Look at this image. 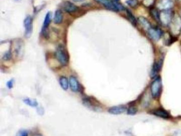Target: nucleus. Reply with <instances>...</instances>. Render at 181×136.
<instances>
[{"label": "nucleus", "instance_id": "obj_4", "mask_svg": "<svg viewBox=\"0 0 181 136\" xmlns=\"http://www.w3.org/2000/svg\"><path fill=\"white\" fill-rule=\"evenodd\" d=\"M161 89V81L160 78H157L151 85V93L154 98L158 97Z\"/></svg>", "mask_w": 181, "mask_h": 136}, {"label": "nucleus", "instance_id": "obj_23", "mask_svg": "<svg viewBox=\"0 0 181 136\" xmlns=\"http://www.w3.org/2000/svg\"><path fill=\"white\" fill-rule=\"evenodd\" d=\"M137 112V109L135 108L134 106H131L130 108H129L128 110V114L129 115H134L136 114Z\"/></svg>", "mask_w": 181, "mask_h": 136}, {"label": "nucleus", "instance_id": "obj_5", "mask_svg": "<svg viewBox=\"0 0 181 136\" xmlns=\"http://www.w3.org/2000/svg\"><path fill=\"white\" fill-rule=\"evenodd\" d=\"M24 27L25 28V37L29 38L33 32V19L31 17L28 16L24 20Z\"/></svg>", "mask_w": 181, "mask_h": 136}, {"label": "nucleus", "instance_id": "obj_3", "mask_svg": "<svg viewBox=\"0 0 181 136\" xmlns=\"http://www.w3.org/2000/svg\"><path fill=\"white\" fill-rule=\"evenodd\" d=\"M84 105L93 111H98L100 110V103L94 98L85 97L82 100Z\"/></svg>", "mask_w": 181, "mask_h": 136}, {"label": "nucleus", "instance_id": "obj_11", "mask_svg": "<svg viewBox=\"0 0 181 136\" xmlns=\"http://www.w3.org/2000/svg\"><path fill=\"white\" fill-rule=\"evenodd\" d=\"M63 8L65 12L67 13H73L78 10V7L75 6L74 4L72 3L71 2L69 1H66L64 3L63 6Z\"/></svg>", "mask_w": 181, "mask_h": 136}, {"label": "nucleus", "instance_id": "obj_20", "mask_svg": "<svg viewBox=\"0 0 181 136\" xmlns=\"http://www.w3.org/2000/svg\"><path fill=\"white\" fill-rule=\"evenodd\" d=\"M151 13L152 14L153 17L156 20H159V14L158 11L156 10V9H153L151 11Z\"/></svg>", "mask_w": 181, "mask_h": 136}, {"label": "nucleus", "instance_id": "obj_31", "mask_svg": "<svg viewBox=\"0 0 181 136\" xmlns=\"http://www.w3.org/2000/svg\"><path fill=\"white\" fill-rule=\"evenodd\" d=\"M34 136H42V135H41V134H35V135H34Z\"/></svg>", "mask_w": 181, "mask_h": 136}, {"label": "nucleus", "instance_id": "obj_30", "mask_svg": "<svg viewBox=\"0 0 181 136\" xmlns=\"http://www.w3.org/2000/svg\"><path fill=\"white\" fill-rule=\"evenodd\" d=\"M73 1L76 2H82L84 1V0H73Z\"/></svg>", "mask_w": 181, "mask_h": 136}, {"label": "nucleus", "instance_id": "obj_15", "mask_svg": "<svg viewBox=\"0 0 181 136\" xmlns=\"http://www.w3.org/2000/svg\"><path fill=\"white\" fill-rule=\"evenodd\" d=\"M60 85L61 88L64 90H67L69 86V80L67 78L62 76L59 79Z\"/></svg>", "mask_w": 181, "mask_h": 136}, {"label": "nucleus", "instance_id": "obj_16", "mask_svg": "<svg viewBox=\"0 0 181 136\" xmlns=\"http://www.w3.org/2000/svg\"><path fill=\"white\" fill-rule=\"evenodd\" d=\"M63 19V15L62 12L60 10L56 11L55 16L54 18V21L56 24H60L62 23Z\"/></svg>", "mask_w": 181, "mask_h": 136}, {"label": "nucleus", "instance_id": "obj_12", "mask_svg": "<svg viewBox=\"0 0 181 136\" xmlns=\"http://www.w3.org/2000/svg\"><path fill=\"white\" fill-rule=\"evenodd\" d=\"M126 110V108L124 106H114L109 108L108 112L110 114H114V115H118V114L123 113L124 112H125Z\"/></svg>", "mask_w": 181, "mask_h": 136}, {"label": "nucleus", "instance_id": "obj_21", "mask_svg": "<svg viewBox=\"0 0 181 136\" xmlns=\"http://www.w3.org/2000/svg\"><path fill=\"white\" fill-rule=\"evenodd\" d=\"M11 57H12V53L11 52V51H9L4 54L2 59L4 61H9L11 59Z\"/></svg>", "mask_w": 181, "mask_h": 136}, {"label": "nucleus", "instance_id": "obj_17", "mask_svg": "<svg viewBox=\"0 0 181 136\" xmlns=\"http://www.w3.org/2000/svg\"><path fill=\"white\" fill-rule=\"evenodd\" d=\"M139 23L141 25L146 29H147L148 31L149 29L150 28L151 24L149 22L148 20L143 17H140L138 18Z\"/></svg>", "mask_w": 181, "mask_h": 136}, {"label": "nucleus", "instance_id": "obj_13", "mask_svg": "<svg viewBox=\"0 0 181 136\" xmlns=\"http://www.w3.org/2000/svg\"><path fill=\"white\" fill-rule=\"evenodd\" d=\"M172 30L173 33H177L179 32L181 29V20L179 17L175 18L172 20Z\"/></svg>", "mask_w": 181, "mask_h": 136}, {"label": "nucleus", "instance_id": "obj_25", "mask_svg": "<svg viewBox=\"0 0 181 136\" xmlns=\"http://www.w3.org/2000/svg\"><path fill=\"white\" fill-rule=\"evenodd\" d=\"M28 134L26 130H21L17 133L16 136H28Z\"/></svg>", "mask_w": 181, "mask_h": 136}, {"label": "nucleus", "instance_id": "obj_24", "mask_svg": "<svg viewBox=\"0 0 181 136\" xmlns=\"http://www.w3.org/2000/svg\"><path fill=\"white\" fill-rule=\"evenodd\" d=\"M42 34L43 36L45 37L46 39H48L49 38V31L48 28L42 29Z\"/></svg>", "mask_w": 181, "mask_h": 136}, {"label": "nucleus", "instance_id": "obj_9", "mask_svg": "<svg viewBox=\"0 0 181 136\" xmlns=\"http://www.w3.org/2000/svg\"><path fill=\"white\" fill-rule=\"evenodd\" d=\"M69 85L71 90L73 92H78L80 90V85L77 79L74 76H71L70 77Z\"/></svg>", "mask_w": 181, "mask_h": 136}, {"label": "nucleus", "instance_id": "obj_27", "mask_svg": "<svg viewBox=\"0 0 181 136\" xmlns=\"http://www.w3.org/2000/svg\"><path fill=\"white\" fill-rule=\"evenodd\" d=\"M155 0H144L143 4L146 6H149L154 3Z\"/></svg>", "mask_w": 181, "mask_h": 136}, {"label": "nucleus", "instance_id": "obj_1", "mask_svg": "<svg viewBox=\"0 0 181 136\" xmlns=\"http://www.w3.org/2000/svg\"><path fill=\"white\" fill-rule=\"evenodd\" d=\"M98 3L103 5L106 9L118 12L124 10V8L118 2L113 0H95Z\"/></svg>", "mask_w": 181, "mask_h": 136}, {"label": "nucleus", "instance_id": "obj_7", "mask_svg": "<svg viewBox=\"0 0 181 136\" xmlns=\"http://www.w3.org/2000/svg\"><path fill=\"white\" fill-rule=\"evenodd\" d=\"M173 6L172 0H159L157 8L162 10H168L171 9Z\"/></svg>", "mask_w": 181, "mask_h": 136}, {"label": "nucleus", "instance_id": "obj_6", "mask_svg": "<svg viewBox=\"0 0 181 136\" xmlns=\"http://www.w3.org/2000/svg\"><path fill=\"white\" fill-rule=\"evenodd\" d=\"M172 21V16L168 10H164L159 14V21L164 25H168Z\"/></svg>", "mask_w": 181, "mask_h": 136}, {"label": "nucleus", "instance_id": "obj_33", "mask_svg": "<svg viewBox=\"0 0 181 136\" xmlns=\"http://www.w3.org/2000/svg\"><path fill=\"white\" fill-rule=\"evenodd\" d=\"M16 1H17V0H16Z\"/></svg>", "mask_w": 181, "mask_h": 136}, {"label": "nucleus", "instance_id": "obj_29", "mask_svg": "<svg viewBox=\"0 0 181 136\" xmlns=\"http://www.w3.org/2000/svg\"><path fill=\"white\" fill-rule=\"evenodd\" d=\"M172 136H181V130L176 131L174 132V133L173 134Z\"/></svg>", "mask_w": 181, "mask_h": 136}, {"label": "nucleus", "instance_id": "obj_22", "mask_svg": "<svg viewBox=\"0 0 181 136\" xmlns=\"http://www.w3.org/2000/svg\"><path fill=\"white\" fill-rule=\"evenodd\" d=\"M127 14H128V16L130 20L131 21V22L133 24H136V18H134L133 15L131 13V12L130 11L127 10Z\"/></svg>", "mask_w": 181, "mask_h": 136}, {"label": "nucleus", "instance_id": "obj_8", "mask_svg": "<svg viewBox=\"0 0 181 136\" xmlns=\"http://www.w3.org/2000/svg\"><path fill=\"white\" fill-rule=\"evenodd\" d=\"M148 34L151 38L154 41H158L161 39L162 35V31L158 28L151 27L148 30Z\"/></svg>", "mask_w": 181, "mask_h": 136}, {"label": "nucleus", "instance_id": "obj_14", "mask_svg": "<svg viewBox=\"0 0 181 136\" xmlns=\"http://www.w3.org/2000/svg\"><path fill=\"white\" fill-rule=\"evenodd\" d=\"M152 113L154 114L155 116L161 117L163 119H168L169 118V113L162 108H158L156 110H154Z\"/></svg>", "mask_w": 181, "mask_h": 136}, {"label": "nucleus", "instance_id": "obj_28", "mask_svg": "<svg viewBox=\"0 0 181 136\" xmlns=\"http://www.w3.org/2000/svg\"><path fill=\"white\" fill-rule=\"evenodd\" d=\"M13 85H14V79H12L8 81V83H6V86L9 89H11L13 87Z\"/></svg>", "mask_w": 181, "mask_h": 136}, {"label": "nucleus", "instance_id": "obj_18", "mask_svg": "<svg viewBox=\"0 0 181 136\" xmlns=\"http://www.w3.org/2000/svg\"><path fill=\"white\" fill-rule=\"evenodd\" d=\"M23 102H24V103L27 104V105L31 106L32 108H36L38 106V102L35 99L26 98L23 100Z\"/></svg>", "mask_w": 181, "mask_h": 136}, {"label": "nucleus", "instance_id": "obj_2", "mask_svg": "<svg viewBox=\"0 0 181 136\" xmlns=\"http://www.w3.org/2000/svg\"><path fill=\"white\" fill-rule=\"evenodd\" d=\"M55 57L62 65H66L69 62V55L63 46L60 45L55 52Z\"/></svg>", "mask_w": 181, "mask_h": 136}, {"label": "nucleus", "instance_id": "obj_19", "mask_svg": "<svg viewBox=\"0 0 181 136\" xmlns=\"http://www.w3.org/2000/svg\"><path fill=\"white\" fill-rule=\"evenodd\" d=\"M52 20V13L49 12L45 16L44 24H43V28H48L49 25L50 24Z\"/></svg>", "mask_w": 181, "mask_h": 136}, {"label": "nucleus", "instance_id": "obj_32", "mask_svg": "<svg viewBox=\"0 0 181 136\" xmlns=\"http://www.w3.org/2000/svg\"><path fill=\"white\" fill-rule=\"evenodd\" d=\"M114 1H117V2H118V1L119 0H114Z\"/></svg>", "mask_w": 181, "mask_h": 136}, {"label": "nucleus", "instance_id": "obj_26", "mask_svg": "<svg viewBox=\"0 0 181 136\" xmlns=\"http://www.w3.org/2000/svg\"><path fill=\"white\" fill-rule=\"evenodd\" d=\"M126 3H127L129 6L134 7V6H135L137 5L138 2H137V0H128V1H126Z\"/></svg>", "mask_w": 181, "mask_h": 136}, {"label": "nucleus", "instance_id": "obj_10", "mask_svg": "<svg viewBox=\"0 0 181 136\" xmlns=\"http://www.w3.org/2000/svg\"><path fill=\"white\" fill-rule=\"evenodd\" d=\"M163 65V60H160L157 62H155L153 65L151 70L150 75L152 78L155 77L157 73L160 71L161 67Z\"/></svg>", "mask_w": 181, "mask_h": 136}]
</instances>
